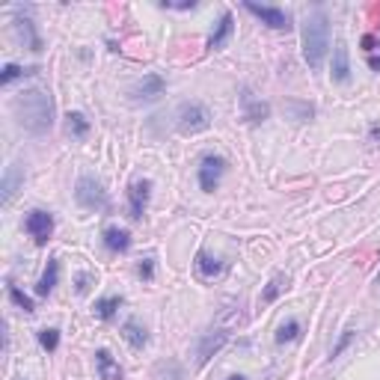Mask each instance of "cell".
Returning <instances> with one entry per match:
<instances>
[{"label":"cell","instance_id":"cell-22","mask_svg":"<svg viewBox=\"0 0 380 380\" xmlns=\"http://www.w3.org/2000/svg\"><path fill=\"white\" fill-rule=\"evenodd\" d=\"M66 128H68V134H72V137L84 140V137L89 134V119H86L84 113H77V110H75V113H68V116H66Z\"/></svg>","mask_w":380,"mask_h":380},{"label":"cell","instance_id":"cell-14","mask_svg":"<svg viewBox=\"0 0 380 380\" xmlns=\"http://www.w3.org/2000/svg\"><path fill=\"white\" fill-rule=\"evenodd\" d=\"M104 247L110 253H128V247H131V232H128V229H119V226H107L104 229Z\"/></svg>","mask_w":380,"mask_h":380},{"label":"cell","instance_id":"cell-35","mask_svg":"<svg viewBox=\"0 0 380 380\" xmlns=\"http://www.w3.org/2000/svg\"><path fill=\"white\" fill-rule=\"evenodd\" d=\"M226 380H247L244 374H232V377H226Z\"/></svg>","mask_w":380,"mask_h":380},{"label":"cell","instance_id":"cell-25","mask_svg":"<svg viewBox=\"0 0 380 380\" xmlns=\"http://www.w3.org/2000/svg\"><path fill=\"white\" fill-rule=\"evenodd\" d=\"M285 285H288V276H283V274H276L271 283L265 285V292H262V303H274V300L285 292Z\"/></svg>","mask_w":380,"mask_h":380},{"label":"cell","instance_id":"cell-12","mask_svg":"<svg viewBox=\"0 0 380 380\" xmlns=\"http://www.w3.org/2000/svg\"><path fill=\"white\" fill-rule=\"evenodd\" d=\"M232 33H235V18H232V12H223L220 24L214 27L211 39H208V48H211V51H220V48H223L229 39H232Z\"/></svg>","mask_w":380,"mask_h":380},{"label":"cell","instance_id":"cell-6","mask_svg":"<svg viewBox=\"0 0 380 380\" xmlns=\"http://www.w3.org/2000/svg\"><path fill=\"white\" fill-rule=\"evenodd\" d=\"M244 9L249 15H256L262 24H267L271 30H292V18H288L285 9H276V6H258L253 0H247Z\"/></svg>","mask_w":380,"mask_h":380},{"label":"cell","instance_id":"cell-30","mask_svg":"<svg viewBox=\"0 0 380 380\" xmlns=\"http://www.w3.org/2000/svg\"><path fill=\"white\" fill-rule=\"evenodd\" d=\"M137 274L143 279H152L155 276V258H143V262L137 265Z\"/></svg>","mask_w":380,"mask_h":380},{"label":"cell","instance_id":"cell-7","mask_svg":"<svg viewBox=\"0 0 380 380\" xmlns=\"http://www.w3.org/2000/svg\"><path fill=\"white\" fill-rule=\"evenodd\" d=\"M226 342H229V327H217L211 333H202L196 342V365H205Z\"/></svg>","mask_w":380,"mask_h":380},{"label":"cell","instance_id":"cell-29","mask_svg":"<svg viewBox=\"0 0 380 380\" xmlns=\"http://www.w3.org/2000/svg\"><path fill=\"white\" fill-rule=\"evenodd\" d=\"M354 336H357L354 330H345V333H342V339H339V342H336V348H333V354H330V357H339V354H342L345 348L351 345V339H354Z\"/></svg>","mask_w":380,"mask_h":380},{"label":"cell","instance_id":"cell-34","mask_svg":"<svg viewBox=\"0 0 380 380\" xmlns=\"http://www.w3.org/2000/svg\"><path fill=\"white\" fill-rule=\"evenodd\" d=\"M368 134H372V140H380V128H377V125H372V131H368Z\"/></svg>","mask_w":380,"mask_h":380},{"label":"cell","instance_id":"cell-24","mask_svg":"<svg viewBox=\"0 0 380 380\" xmlns=\"http://www.w3.org/2000/svg\"><path fill=\"white\" fill-rule=\"evenodd\" d=\"M122 303H125L122 297H102V300L95 303V315L102 318V321H110V318L116 315V309L122 306Z\"/></svg>","mask_w":380,"mask_h":380},{"label":"cell","instance_id":"cell-8","mask_svg":"<svg viewBox=\"0 0 380 380\" xmlns=\"http://www.w3.org/2000/svg\"><path fill=\"white\" fill-rule=\"evenodd\" d=\"M24 229H27V235L42 247V244L51 241V235H54V217L48 211H30L24 217Z\"/></svg>","mask_w":380,"mask_h":380},{"label":"cell","instance_id":"cell-20","mask_svg":"<svg viewBox=\"0 0 380 380\" xmlns=\"http://www.w3.org/2000/svg\"><path fill=\"white\" fill-rule=\"evenodd\" d=\"M57 279H59V262H57V258H48V267H45V274H42V279H39V285H36V294L48 297L57 288Z\"/></svg>","mask_w":380,"mask_h":380},{"label":"cell","instance_id":"cell-5","mask_svg":"<svg viewBox=\"0 0 380 380\" xmlns=\"http://www.w3.org/2000/svg\"><path fill=\"white\" fill-rule=\"evenodd\" d=\"M223 173H226V158L205 155L202 161H199V187H202L205 193H211V190H217Z\"/></svg>","mask_w":380,"mask_h":380},{"label":"cell","instance_id":"cell-16","mask_svg":"<svg viewBox=\"0 0 380 380\" xmlns=\"http://www.w3.org/2000/svg\"><path fill=\"white\" fill-rule=\"evenodd\" d=\"M226 271V265L223 262H220V258H214V256H208L205 253V249H202V253H199L196 256V274L199 276H202V279H214V276H220V274H223Z\"/></svg>","mask_w":380,"mask_h":380},{"label":"cell","instance_id":"cell-26","mask_svg":"<svg viewBox=\"0 0 380 380\" xmlns=\"http://www.w3.org/2000/svg\"><path fill=\"white\" fill-rule=\"evenodd\" d=\"M297 336H300V321H294V318H292V321H285L283 327L276 330V342H279V345H285V342H294Z\"/></svg>","mask_w":380,"mask_h":380},{"label":"cell","instance_id":"cell-21","mask_svg":"<svg viewBox=\"0 0 380 380\" xmlns=\"http://www.w3.org/2000/svg\"><path fill=\"white\" fill-rule=\"evenodd\" d=\"M285 113H288V119H294V122H309V119L315 116V107L309 102H297V98H292V102H285Z\"/></svg>","mask_w":380,"mask_h":380},{"label":"cell","instance_id":"cell-19","mask_svg":"<svg viewBox=\"0 0 380 380\" xmlns=\"http://www.w3.org/2000/svg\"><path fill=\"white\" fill-rule=\"evenodd\" d=\"M95 365H98L102 380H122V368H119V363L110 357V351H98L95 354Z\"/></svg>","mask_w":380,"mask_h":380},{"label":"cell","instance_id":"cell-11","mask_svg":"<svg viewBox=\"0 0 380 380\" xmlns=\"http://www.w3.org/2000/svg\"><path fill=\"white\" fill-rule=\"evenodd\" d=\"M164 89H167V84L161 75H146L143 81L131 89V95H134V102H155V98L164 95Z\"/></svg>","mask_w":380,"mask_h":380},{"label":"cell","instance_id":"cell-13","mask_svg":"<svg viewBox=\"0 0 380 380\" xmlns=\"http://www.w3.org/2000/svg\"><path fill=\"white\" fill-rule=\"evenodd\" d=\"M348 77H351V59H348V45H345V42H336V48H333V81L348 84Z\"/></svg>","mask_w":380,"mask_h":380},{"label":"cell","instance_id":"cell-17","mask_svg":"<svg viewBox=\"0 0 380 380\" xmlns=\"http://www.w3.org/2000/svg\"><path fill=\"white\" fill-rule=\"evenodd\" d=\"M15 30H18V36H21V42L30 48V51H42V39H39L36 24L30 21V18H15Z\"/></svg>","mask_w":380,"mask_h":380},{"label":"cell","instance_id":"cell-3","mask_svg":"<svg viewBox=\"0 0 380 380\" xmlns=\"http://www.w3.org/2000/svg\"><path fill=\"white\" fill-rule=\"evenodd\" d=\"M75 199H77V205H81V208H86V211H107V208H110L107 190L102 187V182H95L93 175L77 178Z\"/></svg>","mask_w":380,"mask_h":380},{"label":"cell","instance_id":"cell-4","mask_svg":"<svg viewBox=\"0 0 380 380\" xmlns=\"http://www.w3.org/2000/svg\"><path fill=\"white\" fill-rule=\"evenodd\" d=\"M178 131L182 134H199L211 125V113H208L205 104L199 102H190V104H182L178 107V119H175Z\"/></svg>","mask_w":380,"mask_h":380},{"label":"cell","instance_id":"cell-33","mask_svg":"<svg viewBox=\"0 0 380 380\" xmlns=\"http://www.w3.org/2000/svg\"><path fill=\"white\" fill-rule=\"evenodd\" d=\"M368 66L374 68V72H380V54H374V57H368Z\"/></svg>","mask_w":380,"mask_h":380},{"label":"cell","instance_id":"cell-9","mask_svg":"<svg viewBox=\"0 0 380 380\" xmlns=\"http://www.w3.org/2000/svg\"><path fill=\"white\" fill-rule=\"evenodd\" d=\"M149 196H152V182L149 178H137L128 190V211H131V220H143L146 208H149Z\"/></svg>","mask_w":380,"mask_h":380},{"label":"cell","instance_id":"cell-2","mask_svg":"<svg viewBox=\"0 0 380 380\" xmlns=\"http://www.w3.org/2000/svg\"><path fill=\"white\" fill-rule=\"evenodd\" d=\"M330 51V21L324 12H312L303 21V59L309 68H321Z\"/></svg>","mask_w":380,"mask_h":380},{"label":"cell","instance_id":"cell-31","mask_svg":"<svg viewBox=\"0 0 380 380\" xmlns=\"http://www.w3.org/2000/svg\"><path fill=\"white\" fill-rule=\"evenodd\" d=\"M93 283H95L93 274H77V292H81V294H86L89 288H93Z\"/></svg>","mask_w":380,"mask_h":380},{"label":"cell","instance_id":"cell-23","mask_svg":"<svg viewBox=\"0 0 380 380\" xmlns=\"http://www.w3.org/2000/svg\"><path fill=\"white\" fill-rule=\"evenodd\" d=\"M36 72H39L36 66H30V68H21V66L9 63V66H3V72H0V84H3V86H9L12 81H18V77H30V75H36Z\"/></svg>","mask_w":380,"mask_h":380},{"label":"cell","instance_id":"cell-15","mask_svg":"<svg viewBox=\"0 0 380 380\" xmlns=\"http://www.w3.org/2000/svg\"><path fill=\"white\" fill-rule=\"evenodd\" d=\"M122 339L134 348V351H143V348L149 345V333H146V327H140V324L134 321V318L122 324Z\"/></svg>","mask_w":380,"mask_h":380},{"label":"cell","instance_id":"cell-27","mask_svg":"<svg viewBox=\"0 0 380 380\" xmlns=\"http://www.w3.org/2000/svg\"><path fill=\"white\" fill-rule=\"evenodd\" d=\"M9 297H12V303H15L18 309H24V312H33V300H30L18 285H9Z\"/></svg>","mask_w":380,"mask_h":380},{"label":"cell","instance_id":"cell-18","mask_svg":"<svg viewBox=\"0 0 380 380\" xmlns=\"http://www.w3.org/2000/svg\"><path fill=\"white\" fill-rule=\"evenodd\" d=\"M21 184H24V173H21V169H18L15 164L6 167V173H3V205L12 202Z\"/></svg>","mask_w":380,"mask_h":380},{"label":"cell","instance_id":"cell-32","mask_svg":"<svg viewBox=\"0 0 380 380\" xmlns=\"http://www.w3.org/2000/svg\"><path fill=\"white\" fill-rule=\"evenodd\" d=\"M161 6H167V9H193L196 0H182V3H169V0H164Z\"/></svg>","mask_w":380,"mask_h":380},{"label":"cell","instance_id":"cell-28","mask_svg":"<svg viewBox=\"0 0 380 380\" xmlns=\"http://www.w3.org/2000/svg\"><path fill=\"white\" fill-rule=\"evenodd\" d=\"M39 345H42L48 354L57 351V345H59V330H42V333H39Z\"/></svg>","mask_w":380,"mask_h":380},{"label":"cell","instance_id":"cell-1","mask_svg":"<svg viewBox=\"0 0 380 380\" xmlns=\"http://www.w3.org/2000/svg\"><path fill=\"white\" fill-rule=\"evenodd\" d=\"M12 110H15V119L18 125L24 128L30 134H45L51 131L54 125V102L51 95L42 93V89H27L12 102Z\"/></svg>","mask_w":380,"mask_h":380},{"label":"cell","instance_id":"cell-10","mask_svg":"<svg viewBox=\"0 0 380 380\" xmlns=\"http://www.w3.org/2000/svg\"><path fill=\"white\" fill-rule=\"evenodd\" d=\"M241 113L249 125H262L267 116H271V107H267V102H262V98H256L249 89H244L241 93Z\"/></svg>","mask_w":380,"mask_h":380}]
</instances>
